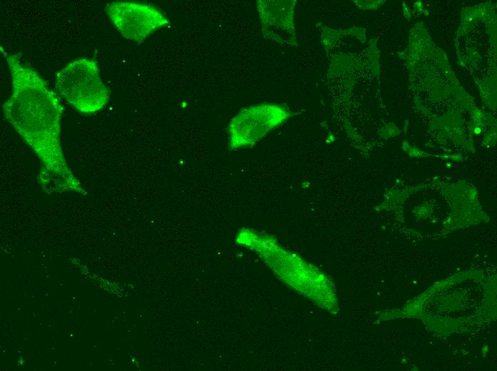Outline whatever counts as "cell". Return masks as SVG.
Instances as JSON below:
<instances>
[{"label":"cell","instance_id":"1","mask_svg":"<svg viewBox=\"0 0 497 371\" xmlns=\"http://www.w3.org/2000/svg\"><path fill=\"white\" fill-rule=\"evenodd\" d=\"M9 69L11 93L2 104L6 119L41 162L38 183L49 195L75 192L86 195L69 166L61 143L63 106L57 94L18 56L1 47Z\"/></svg>","mask_w":497,"mask_h":371},{"label":"cell","instance_id":"2","mask_svg":"<svg viewBox=\"0 0 497 371\" xmlns=\"http://www.w3.org/2000/svg\"><path fill=\"white\" fill-rule=\"evenodd\" d=\"M56 88L73 108L83 114L99 112L107 105L110 97L94 59L79 58L69 63L56 73Z\"/></svg>","mask_w":497,"mask_h":371},{"label":"cell","instance_id":"3","mask_svg":"<svg viewBox=\"0 0 497 371\" xmlns=\"http://www.w3.org/2000/svg\"><path fill=\"white\" fill-rule=\"evenodd\" d=\"M290 116L288 111L273 103L253 105L242 109L229 124V148L236 150L255 145Z\"/></svg>","mask_w":497,"mask_h":371},{"label":"cell","instance_id":"4","mask_svg":"<svg viewBox=\"0 0 497 371\" xmlns=\"http://www.w3.org/2000/svg\"><path fill=\"white\" fill-rule=\"evenodd\" d=\"M104 11L123 37L138 43L169 24L165 15L149 4L112 1L106 4Z\"/></svg>","mask_w":497,"mask_h":371},{"label":"cell","instance_id":"5","mask_svg":"<svg viewBox=\"0 0 497 371\" xmlns=\"http://www.w3.org/2000/svg\"><path fill=\"white\" fill-rule=\"evenodd\" d=\"M258 10L261 18L263 32L267 36L279 42H288L294 38L293 24V10L291 8L285 14H281L282 9L278 7V1H258Z\"/></svg>","mask_w":497,"mask_h":371}]
</instances>
